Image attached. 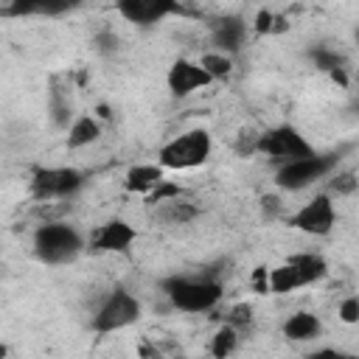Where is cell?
Instances as JSON below:
<instances>
[{
	"instance_id": "1",
	"label": "cell",
	"mask_w": 359,
	"mask_h": 359,
	"mask_svg": "<svg viewBox=\"0 0 359 359\" xmlns=\"http://www.w3.org/2000/svg\"><path fill=\"white\" fill-rule=\"evenodd\" d=\"M163 294L171 300L174 309L180 311H191V314H199V311H210L219 306L222 300V283L210 275H202V278H165L163 280Z\"/></svg>"
},
{
	"instance_id": "2",
	"label": "cell",
	"mask_w": 359,
	"mask_h": 359,
	"mask_svg": "<svg viewBox=\"0 0 359 359\" xmlns=\"http://www.w3.org/2000/svg\"><path fill=\"white\" fill-rule=\"evenodd\" d=\"M81 250H84L81 233L65 222H45L34 233V252L42 264H50V266L70 264L79 258Z\"/></svg>"
},
{
	"instance_id": "3",
	"label": "cell",
	"mask_w": 359,
	"mask_h": 359,
	"mask_svg": "<svg viewBox=\"0 0 359 359\" xmlns=\"http://www.w3.org/2000/svg\"><path fill=\"white\" fill-rule=\"evenodd\" d=\"M213 140L205 129H188L182 135H177L174 140H168L157 157L163 168H174V171H185V168H196L210 157Z\"/></svg>"
},
{
	"instance_id": "4",
	"label": "cell",
	"mask_w": 359,
	"mask_h": 359,
	"mask_svg": "<svg viewBox=\"0 0 359 359\" xmlns=\"http://www.w3.org/2000/svg\"><path fill=\"white\" fill-rule=\"evenodd\" d=\"M339 157L337 154H309V157H297L289 163H280L275 168V185L283 191H303L309 185H314L317 180L328 177L337 168Z\"/></svg>"
},
{
	"instance_id": "5",
	"label": "cell",
	"mask_w": 359,
	"mask_h": 359,
	"mask_svg": "<svg viewBox=\"0 0 359 359\" xmlns=\"http://www.w3.org/2000/svg\"><path fill=\"white\" fill-rule=\"evenodd\" d=\"M137 320H140V300L129 289L118 286L101 300L90 325H93L95 334H112V331H121V328H126Z\"/></svg>"
},
{
	"instance_id": "6",
	"label": "cell",
	"mask_w": 359,
	"mask_h": 359,
	"mask_svg": "<svg viewBox=\"0 0 359 359\" xmlns=\"http://www.w3.org/2000/svg\"><path fill=\"white\" fill-rule=\"evenodd\" d=\"M255 151L269 157L278 165L289 163V160H297V157L314 154L311 143L294 126H275V129H266V132L255 135Z\"/></svg>"
},
{
	"instance_id": "7",
	"label": "cell",
	"mask_w": 359,
	"mask_h": 359,
	"mask_svg": "<svg viewBox=\"0 0 359 359\" xmlns=\"http://www.w3.org/2000/svg\"><path fill=\"white\" fill-rule=\"evenodd\" d=\"M84 185V174L67 165L36 168L31 177V191L36 199H65Z\"/></svg>"
},
{
	"instance_id": "8",
	"label": "cell",
	"mask_w": 359,
	"mask_h": 359,
	"mask_svg": "<svg viewBox=\"0 0 359 359\" xmlns=\"http://www.w3.org/2000/svg\"><path fill=\"white\" fill-rule=\"evenodd\" d=\"M289 224L300 233H309V236H328L337 224V210H334V202L328 194H317L314 199H309L297 213H292Z\"/></svg>"
},
{
	"instance_id": "9",
	"label": "cell",
	"mask_w": 359,
	"mask_h": 359,
	"mask_svg": "<svg viewBox=\"0 0 359 359\" xmlns=\"http://www.w3.org/2000/svg\"><path fill=\"white\" fill-rule=\"evenodd\" d=\"M115 8L126 22L149 28V25H157L160 20L177 14L180 11V0H118Z\"/></svg>"
},
{
	"instance_id": "10",
	"label": "cell",
	"mask_w": 359,
	"mask_h": 359,
	"mask_svg": "<svg viewBox=\"0 0 359 359\" xmlns=\"http://www.w3.org/2000/svg\"><path fill=\"white\" fill-rule=\"evenodd\" d=\"M137 233L129 222L123 219H109L104 224H98L93 233H90V250L95 252H126L132 244H135Z\"/></svg>"
},
{
	"instance_id": "11",
	"label": "cell",
	"mask_w": 359,
	"mask_h": 359,
	"mask_svg": "<svg viewBox=\"0 0 359 359\" xmlns=\"http://www.w3.org/2000/svg\"><path fill=\"white\" fill-rule=\"evenodd\" d=\"M165 81H168V90H171L174 95H180V98H185V95L202 90V87L213 84V79L208 76V70H205L199 62H191V59H177V62L168 67Z\"/></svg>"
},
{
	"instance_id": "12",
	"label": "cell",
	"mask_w": 359,
	"mask_h": 359,
	"mask_svg": "<svg viewBox=\"0 0 359 359\" xmlns=\"http://www.w3.org/2000/svg\"><path fill=\"white\" fill-rule=\"evenodd\" d=\"M247 36V22L241 17H219L216 22H210V42L216 50L222 53H238Z\"/></svg>"
},
{
	"instance_id": "13",
	"label": "cell",
	"mask_w": 359,
	"mask_h": 359,
	"mask_svg": "<svg viewBox=\"0 0 359 359\" xmlns=\"http://www.w3.org/2000/svg\"><path fill=\"white\" fill-rule=\"evenodd\" d=\"M154 219L165 222V224H188L199 216V208L182 196H174V199H163V202H154Z\"/></svg>"
},
{
	"instance_id": "14",
	"label": "cell",
	"mask_w": 359,
	"mask_h": 359,
	"mask_svg": "<svg viewBox=\"0 0 359 359\" xmlns=\"http://www.w3.org/2000/svg\"><path fill=\"white\" fill-rule=\"evenodd\" d=\"M323 331V323L317 320V314L311 311H297L283 323V337L294 339V342H306V339H317Z\"/></svg>"
},
{
	"instance_id": "15",
	"label": "cell",
	"mask_w": 359,
	"mask_h": 359,
	"mask_svg": "<svg viewBox=\"0 0 359 359\" xmlns=\"http://www.w3.org/2000/svg\"><path fill=\"white\" fill-rule=\"evenodd\" d=\"M286 264L294 266V272L303 278L306 286L320 280V278H325V272H328V264H325V258L320 252H294V255L286 258Z\"/></svg>"
},
{
	"instance_id": "16",
	"label": "cell",
	"mask_w": 359,
	"mask_h": 359,
	"mask_svg": "<svg viewBox=\"0 0 359 359\" xmlns=\"http://www.w3.org/2000/svg\"><path fill=\"white\" fill-rule=\"evenodd\" d=\"M101 137V123L93 118V115H79L70 121L67 126V149H81V146H90Z\"/></svg>"
},
{
	"instance_id": "17",
	"label": "cell",
	"mask_w": 359,
	"mask_h": 359,
	"mask_svg": "<svg viewBox=\"0 0 359 359\" xmlns=\"http://www.w3.org/2000/svg\"><path fill=\"white\" fill-rule=\"evenodd\" d=\"M160 180H165L160 163H157V165H151V163H137V165H132V168L126 171V188L135 191V194H149Z\"/></svg>"
},
{
	"instance_id": "18",
	"label": "cell",
	"mask_w": 359,
	"mask_h": 359,
	"mask_svg": "<svg viewBox=\"0 0 359 359\" xmlns=\"http://www.w3.org/2000/svg\"><path fill=\"white\" fill-rule=\"evenodd\" d=\"M76 0H11L8 11L17 14V17H31V14H62L73 6Z\"/></svg>"
},
{
	"instance_id": "19",
	"label": "cell",
	"mask_w": 359,
	"mask_h": 359,
	"mask_svg": "<svg viewBox=\"0 0 359 359\" xmlns=\"http://www.w3.org/2000/svg\"><path fill=\"white\" fill-rule=\"evenodd\" d=\"M300 286H306V283H303V278L294 272V266H289V264H280V266H275L272 272H266V292L289 294V292H294V289H300Z\"/></svg>"
},
{
	"instance_id": "20",
	"label": "cell",
	"mask_w": 359,
	"mask_h": 359,
	"mask_svg": "<svg viewBox=\"0 0 359 359\" xmlns=\"http://www.w3.org/2000/svg\"><path fill=\"white\" fill-rule=\"evenodd\" d=\"M199 65L208 70V76H210L213 81L227 79V76L233 73V56H230V53H222V50H208V53H202Z\"/></svg>"
},
{
	"instance_id": "21",
	"label": "cell",
	"mask_w": 359,
	"mask_h": 359,
	"mask_svg": "<svg viewBox=\"0 0 359 359\" xmlns=\"http://www.w3.org/2000/svg\"><path fill=\"white\" fill-rule=\"evenodd\" d=\"M236 348H238V331L224 323V325L213 334V339H210V353H213L216 359H224V356H230Z\"/></svg>"
},
{
	"instance_id": "22",
	"label": "cell",
	"mask_w": 359,
	"mask_h": 359,
	"mask_svg": "<svg viewBox=\"0 0 359 359\" xmlns=\"http://www.w3.org/2000/svg\"><path fill=\"white\" fill-rule=\"evenodd\" d=\"M311 62H314L317 70H328V73L337 70V67H345V56L337 53V50H331V48H314Z\"/></svg>"
},
{
	"instance_id": "23",
	"label": "cell",
	"mask_w": 359,
	"mask_h": 359,
	"mask_svg": "<svg viewBox=\"0 0 359 359\" xmlns=\"http://www.w3.org/2000/svg\"><path fill=\"white\" fill-rule=\"evenodd\" d=\"M174 196H182V188L177 182H168V180H160L149 194H146V202L154 205V202H163V199H174Z\"/></svg>"
},
{
	"instance_id": "24",
	"label": "cell",
	"mask_w": 359,
	"mask_h": 359,
	"mask_svg": "<svg viewBox=\"0 0 359 359\" xmlns=\"http://www.w3.org/2000/svg\"><path fill=\"white\" fill-rule=\"evenodd\" d=\"M224 323H227V325H233V328L241 334V331L252 323V309H250L247 303H238V306H233V309L224 314Z\"/></svg>"
},
{
	"instance_id": "25",
	"label": "cell",
	"mask_w": 359,
	"mask_h": 359,
	"mask_svg": "<svg viewBox=\"0 0 359 359\" xmlns=\"http://www.w3.org/2000/svg\"><path fill=\"white\" fill-rule=\"evenodd\" d=\"M331 191H337V194H353V191H356V174H353V171L337 174V177L331 180Z\"/></svg>"
},
{
	"instance_id": "26",
	"label": "cell",
	"mask_w": 359,
	"mask_h": 359,
	"mask_svg": "<svg viewBox=\"0 0 359 359\" xmlns=\"http://www.w3.org/2000/svg\"><path fill=\"white\" fill-rule=\"evenodd\" d=\"M339 317H342L345 323H356V320H359V297H356V294H351V297H345V300L339 303Z\"/></svg>"
},
{
	"instance_id": "27",
	"label": "cell",
	"mask_w": 359,
	"mask_h": 359,
	"mask_svg": "<svg viewBox=\"0 0 359 359\" xmlns=\"http://www.w3.org/2000/svg\"><path fill=\"white\" fill-rule=\"evenodd\" d=\"M272 25H275V14H272L269 8H261V11L255 14L252 31H255V34H272Z\"/></svg>"
},
{
	"instance_id": "28",
	"label": "cell",
	"mask_w": 359,
	"mask_h": 359,
	"mask_svg": "<svg viewBox=\"0 0 359 359\" xmlns=\"http://www.w3.org/2000/svg\"><path fill=\"white\" fill-rule=\"evenodd\" d=\"M95 42H98V50H101V53H109V50H115V34H109V31L98 34V36H95Z\"/></svg>"
},
{
	"instance_id": "29",
	"label": "cell",
	"mask_w": 359,
	"mask_h": 359,
	"mask_svg": "<svg viewBox=\"0 0 359 359\" xmlns=\"http://www.w3.org/2000/svg\"><path fill=\"white\" fill-rule=\"evenodd\" d=\"M266 272L269 269H255V275H252V286H255V292H266Z\"/></svg>"
}]
</instances>
